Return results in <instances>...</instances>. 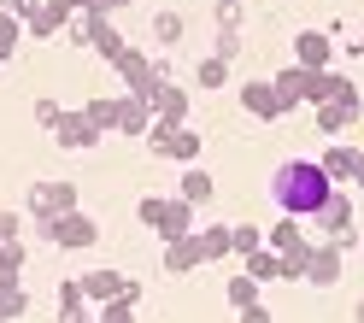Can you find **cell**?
<instances>
[{
    "mask_svg": "<svg viewBox=\"0 0 364 323\" xmlns=\"http://www.w3.org/2000/svg\"><path fill=\"white\" fill-rule=\"evenodd\" d=\"M18 265H24V253H18V247L0 253V288H18Z\"/></svg>",
    "mask_w": 364,
    "mask_h": 323,
    "instance_id": "8992f818",
    "label": "cell"
},
{
    "mask_svg": "<svg viewBox=\"0 0 364 323\" xmlns=\"http://www.w3.org/2000/svg\"><path fill=\"white\" fill-rule=\"evenodd\" d=\"M277 194L294 206V212H311V206H323V171L317 165H288L277 176Z\"/></svg>",
    "mask_w": 364,
    "mask_h": 323,
    "instance_id": "6da1fadb",
    "label": "cell"
},
{
    "mask_svg": "<svg viewBox=\"0 0 364 323\" xmlns=\"http://www.w3.org/2000/svg\"><path fill=\"white\" fill-rule=\"evenodd\" d=\"M358 317H364V312H358Z\"/></svg>",
    "mask_w": 364,
    "mask_h": 323,
    "instance_id": "ba28073f",
    "label": "cell"
},
{
    "mask_svg": "<svg viewBox=\"0 0 364 323\" xmlns=\"http://www.w3.org/2000/svg\"><path fill=\"white\" fill-rule=\"evenodd\" d=\"M18 312H24V294H18V288H0V317H18Z\"/></svg>",
    "mask_w": 364,
    "mask_h": 323,
    "instance_id": "52a82bcc",
    "label": "cell"
},
{
    "mask_svg": "<svg viewBox=\"0 0 364 323\" xmlns=\"http://www.w3.org/2000/svg\"><path fill=\"white\" fill-rule=\"evenodd\" d=\"M53 235H59V241H71V247H77V241H95V223H82V218H65V223L53 229Z\"/></svg>",
    "mask_w": 364,
    "mask_h": 323,
    "instance_id": "277c9868",
    "label": "cell"
},
{
    "mask_svg": "<svg viewBox=\"0 0 364 323\" xmlns=\"http://www.w3.org/2000/svg\"><path fill=\"white\" fill-rule=\"evenodd\" d=\"M59 300H65L59 317H65V323H82V282H65V288H59Z\"/></svg>",
    "mask_w": 364,
    "mask_h": 323,
    "instance_id": "3957f363",
    "label": "cell"
},
{
    "mask_svg": "<svg viewBox=\"0 0 364 323\" xmlns=\"http://www.w3.org/2000/svg\"><path fill=\"white\" fill-rule=\"evenodd\" d=\"M82 294L106 300V294H124V282H118V276H112V270H100V276H88V282H82Z\"/></svg>",
    "mask_w": 364,
    "mask_h": 323,
    "instance_id": "5b68a950",
    "label": "cell"
},
{
    "mask_svg": "<svg viewBox=\"0 0 364 323\" xmlns=\"http://www.w3.org/2000/svg\"><path fill=\"white\" fill-rule=\"evenodd\" d=\"M65 200H71V189H48V182H41V189L30 194V206H36L41 218H48V212H65Z\"/></svg>",
    "mask_w": 364,
    "mask_h": 323,
    "instance_id": "7a4b0ae2",
    "label": "cell"
}]
</instances>
